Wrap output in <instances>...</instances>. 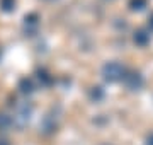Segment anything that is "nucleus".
<instances>
[{"instance_id":"obj_4","label":"nucleus","mask_w":153,"mask_h":145,"mask_svg":"<svg viewBox=\"0 0 153 145\" xmlns=\"http://www.w3.org/2000/svg\"><path fill=\"white\" fill-rule=\"evenodd\" d=\"M148 39H150V34H146L145 31H138L134 34V41H136L138 45H146Z\"/></svg>"},{"instance_id":"obj_7","label":"nucleus","mask_w":153,"mask_h":145,"mask_svg":"<svg viewBox=\"0 0 153 145\" xmlns=\"http://www.w3.org/2000/svg\"><path fill=\"white\" fill-rule=\"evenodd\" d=\"M21 90L24 92V94H29V92H33V82L31 80H22L21 82Z\"/></svg>"},{"instance_id":"obj_2","label":"nucleus","mask_w":153,"mask_h":145,"mask_svg":"<svg viewBox=\"0 0 153 145\" xmlns=\"http://www.w3.org/2000/svg\"><path fill=\"white\" fill-rule=\"evenodd\" d=\"M31 113H33V106L31 104H27V102H24V104H21V106L17 108V113L16 116H14V121L19 123V125H26V123L29 121V118H31Z\"/></svg>"},{"instance_id":"obj_5","label":"nucleus","mask_w":153,"mask_h":145,"mask_svg":"<svg viewBox=\"0 0 153 145\" xmlns=\"http://www.w3.org/2000/svg\"><path fill=\"white\" fill-rule=\"evenodd\" d=\"M0 7L4 12H10L16 9V0H0Z\"/></svg>"},{"instance_id":"obj_1","label":"nucleus","mask_w":153,"mask_h":145,"mask_svg":"<svg viewBox=\"0 0 153 145\" xmlns=\"http://www.w3.org/2000/svg\"><path fill=\"white\" fill-rule=\"evenodd\" d=\"M124 73H126V70L119 61H109V63H105L104 68H102V75H104V78L109 80V82H117L121 78H124Z\"/></svg>"},{"instance_id":"obj_3","label":"nucleus","mask_w":153,"mask_h":145,"mask_svg":"<svg viewBox=\"0 0 153 145\" xmlns=\"http://www.w3.org/2000/svg\"><path fill=\"white\" fill-rule=\"evenodd\" d=\"M124 82L131 90H136L143 85V77L140 75V73L133 72V73H129V75H124Z\"/></svg>"},{"instance_id":"obj_6","label":"nucleus","mask_w":153,"mask_h":145,"mask_svg":"<svg viewBox=\"0 0 153 145\" xmlns=\"http://www.w3.org/2000/svg\"><path fill=\"white\" fill-rule=\"evenodd\" d=\"M12 123H14V120H12L10 116H7V114H0V128H9Z\"/></svg>"},{"instance_id":"obj_8","label":"nucleus","mask_w":153,"mask_h":145,"mask_svg":"<svg viewBox=\"0 0 153 145\" xmlns=\"http://www.w3.org/2000/svg\"><path fill=\"white\" fill-rule=\"evenodd\" d=\"M146 145H153V133L148 137V140H146Z\"/></svg>"},{"instance_id":"obj_9","label":"nucleus","mask_w":153,"mask_h":145,"mask_svg":"<svg viewBox=\"0 0 153 145\" xmlns=\"http://www.w3.org/2000/svg\"><path fill=\"white\" fill-rule=\"evenodd\" d=\"M150 24H152V28H153V17H152V22H150Z\"/></svg>"}]
</instances>
